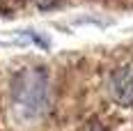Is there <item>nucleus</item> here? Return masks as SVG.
<instances>
[{"mask_svg":"<svg viewBox=\"0 0 133 131\" xmlns=\"http://www.w3.org/2000/svg\"><path fill=\"white\" fill-rule=\"evenodd\" d=\"M110 94L122 106H133V67H119L110 76Z\"/></svg>","mask_w":133,"mask_h":131,"instance_id":"nucleus-2","label":"nucleus"},{"mask_svg":"<svg viewBox=\"0 0 133 131\" xmlns=\"http://www.w3.org/2000/svg\"><path fill=\"white\" fill-rule=\"evenodd\" d=\"M80 131H106V129H103L99 122H87V124H85V127H83Z\"/></svg>","mask_w":133,"mask_h":131,"instance_id":"nucleus-3","label":"nucleus"},{"mask_svg":"<svg viewBox=\"0 0 133 131\" xmlns=\"http://www.w3.org/2000/svg\"><path fill=\"white\" fill-rule=\"evenodd\" d=\"M32 2H35L37 7H41V9H48V7H53L57 0H32Z\"/></svg>","mask_w":133,"mask_h":131,"instance_id":"nucleus-4","label":"nucleus"},{"mask_svg":"<svg viewBox=\"0 0 133 131\" xmlns=\"http://www.w3.org/2000/svg\"><path fill=\"white\" fill-rule=\"evenodd\" d=\"M12 101L25 120L41 117L51 108V78L44 67H25L12 80Z\"/></svg>","mask_w":133,"mask_h":131,"instance_id":"nucleus-1","label":"nucleus"}]
</instances>
